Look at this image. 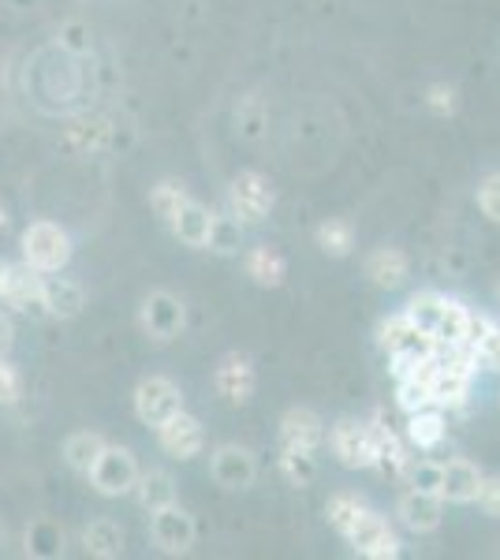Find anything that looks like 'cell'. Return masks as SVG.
Masks as SVG:
<instances>
[{
	"instance_id": "obj_1",
	"label": "cell",
	"mask_w": 500,
	"mask_h": 560,
	"mask_svg": "<svg viewBox=\"0 0 500 560\" xmlns=\"http://www.w3.org/2000/svg\"><path fill=\"white\" fill-rule=\"evenodd\" d=\"M23 261H31L38 273H60L71 261V236L53 221H31L23 229Z\"/></svg>"
},
{
	"instance_id": "obj_2",
	"label": "cell",
	"mask_w": 500,
	"mask_h": 560,
	"mask_svg": "<svg viewBox=\"0 0 500 560\" xmlns=\"http://www.w3.org/2000/svg\"><path fill=\"white\" fill-rule=\"evenodd\" d=\"M272 206H277V187L269 184V176L247 168L229 184V213L240 224H261L272 213Z\"/></svg>"
},
{
	"instance_id": "obj_3",
	"label": "cell",
	"mask_w": 500,
	"mask_h": 560,
	"mask_svg": "<svg viewBox=\"0 0 500 560\" xmlns=\"http://www.w3.org/2000/svg\"><path fill=\"white\" fill-rule=\"evenodd\" d=\"M86 478L94 482V490L102 497H124V493H135V482H139V464H135V456L127 453V448L105 445Z\"/></svg>"
},
{
	"instance_id": "obj_4",
	"label": "cell",
	"mask_w": 500,
	"mask_h": 560,
	"mask_svg": "<svg viewBox=\"0 0 500 560\" xmlns=\"http://www.w3.org/2000/svg\"><path fill=\"white\" fill-rule=\"evenodd\" d=\"M179 411H184V393H179V385L172 382V377L153 374L135 388V415H139V422H147V427L158 430L161 422H168L172 415H179Z\"/></svg>"
},
{
	"instance_id": "obj_5",
	"label": "cell",
	"mask_w": 500,
	"mask_h": 560,
	"mask_svg": "<svg viewBox=\"0 0 500 560\" xmlns=\"http://www.w3.org/2000/svg\"><path fill=\"white\" fill-rule=\"evenodd\" d=\"M333 453L344 467H374L377 464V445H374V430L367 422L340 419L329 433Z\"/></svg>"
},
{
	"instance_id": "obj_6",
	"label": "cell",
	"mask_w": 500,
	"mask_h": 560,
	"mask_svg": "<svg viewBox=\"0 0 500 560\" xmlns=\"http://www.w3.org/2000/svg\"><path fill=\"white\" fill-rule=\"evenodd\" d=\"M42 284H45V277L31 266V261L8 266L4 269V284H0V300L12 306V311H20V314H45Z\"/></svg>"
},
{
	"instance_id": "obj_7",
	"label": "cell",
	"mask_w": 500,
	"mask_h": 560,
	"mask_svg": "<svg viewBox=\"0 0 500 560\" xmlns=\"http://www.w3.org/2000/svg\"><path fill=\"white\" fill-rule=\"evenodd\" d=\"M348 541L354 546V553L359 557H370V560H388V557H399V538L396 530L388 527L385 516H377V512H362L359 523L351 527Z\"/></svg>"
},
{
	"instance_id": "obj_8",
	"label": "cell",
	"mask_w": 500,
	"mask_h": 560,
	"mask_svg": "<svg viewBox=\"0 0 500 560\" xmlns=\"http://www.w3.org/2000/svg\"><path fill=\"white\" fill-rule=\"evenodd\" d=\"M184 322H187V311L172 292H150L147 300H142V329H147V337L161 340V345L176 340L179 332H184Z\"/></svg>"
},
{
	"instance_id": "obj_9",
	"label": "cell",
	"mask_w": 500,
	"mask_h": 560,
	"mask_svg": "<svg viewBox=\"0 0 500 560\" xmlns=\"http://www.w3.org/2000/svg\"><path fill=\"white\" fill-rule=\"evenodd\" d=\"M150 535H153V546H158V549L179 557V553H187V549L195 546V520H190L179 504H168V509L153 512Z\"/></svg>"
},
{
	"instance_id": "obj_10",
	"label": "cell",
	"mask_w": 500,
	"mask_h": 560,
	"mask_svg": "<svg viewBox=\"0 0 500 560\" xmlns=\"http://www.w3.org/2000/svg\"><path fill=\"white\" fill-rule=\"evenodd\" d=\"M209 475H213V482L224 486V490H247L254 482V475H258V459L243 445H221L213 453V459H209Z\"/></svg>"
},
{
	"instance_id": "obj_11",
	"label": "cell",
	"mask_w": 500,
	"mask_h": 560,
	"mask_svg": "<svg viewBox=\"0 0 500 560\" xmlns=\"http://www.w3.org/2000/svg\"><path fill=\"white\" fill-rule=\"evenodd\" d=\"M158 441H161V448H165L172 459H190V456L202 453L206 430H202V422H198L195 415L179 411V415H172L168 422H161V427H158Z\"/></svg>"
},
{
	"instance_id": "obj_12",
	"label": "cell",
	"mask_w": 500,
	"mask_h": 560,
	"mask_svg": "<svg viewBox=\"0 0 500 560\" xmlns=\"http://www.w3.org/2000/svg\"><path fill=\"white\" fill-rule=\"evenodd\" d=\"M396 516L407 530H415V535H430L444 520V497L426 493V490H407L396 504Z\"/></svg>"
},
{
	"instance_id": "obj_13",
	"label": "cell",
	"mask_w": 500,
	"mask_h": 560,
	"mask_svg": "<svg viewBox=\"0 0 500 560\" xmlns=\"http://www.w3.org/2000/svg\"><path fill=\"white\" fill-rule=\"evenodd\" d=\"M377 345L385 348L388 355H430V351H433V340L426 337V332L418 329L407 314H396V318L381 322Z\"/></svg>"
},
{
	"instance_id": "obj_14",
	"label": "cell",
	"mask_w": 500,
	"mask_h": 560,
	"mask_svg": "<svg viewBox=\"0 0 500 560\" xmlns=\"http://www.w3.org/2000/svg\"><path fill=\"white\" fill-rule=\"evenodd\" d=\"M213 385L229 404H247L254 388H258V374H254V363L247 355H224L213 374Z\"/></svg>"
},
{
	"instance_id": "obj_15",
	"label": "cell",
	"mask_w": 500,
	"mask_h": 560,
	"mask_svg": "<svg viewBox=\"0 0 500 560\" xmlns=\"http://www.w3.org/2000/svg\"><path fill=\"white\" fill-rule=\"evenodd\" d=\"M322 441H325V427L311 408L284 411V419H280V445L303 448V453H317Z\"/></svg>"
},
{
	"instance_id": "obj_16",
	"label": "cell",
	"mask_w": 500,
	"mask_h": 560,
	"mask_svg": "<svg viewBox=\"0 0 500 560\" xmlns=\"http://www.w3.org/2000/svg\"><path fill=\"white\" fill-rule=\"evenodd\" d=\"M481 475L478 471V464H470V459H449L444 464V471H441V497L444 501H452V504H470V501H478V490H481Z\"/></svg>"
},
{
	"instance_id": "obj_17",
	"label": "cell",
	"mask_w": 500,
	"mask_h": 560,
	"mask_svg": "<svg viewBox=\"0 0 500 560\" xmlns=\"http://www.w3.org/2000/svg\"><path fill=\"white\" fill-rule=\"evenodd\" d=\"M213 221L217 213L206 210L202 202H195V198H187L184 206H179V213L172 217V232H176L179 243H187V247H209V236H213Z\"/></svg>"
},
{
	"instance_id": "obj_18",
	"label": "cell",
	"mask_w": 500,
	"mask_h": 560,
	"mask_svg": "<svg viewBox=\"0 0 500 560\" xmlns=\"http://www.w3.org/2000/svg\"><path fill=\"white\" fill-rule=\"evenodd\" d=\"M42 303H45V314H53V318H75L86 303L83 284H75V280H68V277H49L42 284Z\"/></svg>"
},
{
	"instance_id": "obj_19",
	"label": "cell",
	"mask_w": 500,
	"mask_h": 560,
	"mask_svg": "<svg viewBox=\"0 0 500 560\" xmlns=\"http://www.w3.org/2000/svg\"><path fill=\"white\" fill-rule=\"evenodd\" d=\"M367 277L377 288H399L407 280V255L399 247H377L367 258Z\"/></svg>"
},
{
	"instance_id": "obj_20",
	"label": "cell",
	"mask_w": 500,
	"mask_h": 560,
	"mask_svg": "<svg viewBox=\"0 0 500 560\" xmlns=\"http://www.w3.org/2000/svg\"><path fill=\"white\" fill-rule=\"evenodd\" d=\"M135 497H139V504L153 516V512L176 504V482H172L168 471H147V475H139V482H135Z\"/></svg>"
},
{
	"instance_id": "obj_21",
	"label": "cell",
	"mask_w": 500,
	"mask_h": 560,
	"mask_svg": "<svg viewBox=\"0 0 500 560\" xmlns=\"http://www.w3.org/2000/svg\"><path fill=\"white\" fill-rule=\"evenodd\" d=\"M247 277L261 288H280L288 277V261L272 247H254L247 250Z\"/></svg>"
},
{
	"instance_id": "obj_22",
	"label": "cell",
	"mask_w": 500,
	"mask_h": 560,
	"mask_svg": "<svg viewBox=\"0 0 500 560\" xmlns=\"http://www.w3.org/2000/svg\"><path fill=\"white\" fill-rule=\"evenodd\" d=\"M83 546L90 557H102V560L120 557L124 553V527L113 520H94L83 530Z\"/></svg>"
},
{
	"instance_id": "obj_23",
	"label": "cell",
	"mask_w": 500,
	"mask_h": 560,
	"mask_svg": "<svg viewBox=\"0 0 500 560\" xmlns=\"http://www.w3.org/2000/svg\"><path fill=\"white\" fill-rule=\"evenodd\" d=\"M407 441L415 448H422V453H433L444 441V415L433 408L411 411V419H407Z\"/></svg>"
},
{
	"instance_id": "obj_24",
	"label": "cell",
	"mask_w": 500,
	"mask_h": 560,
	"mask_svg": "<svg viewBox=\"0 0 500 560\" xmlns=\"http://www.w3.org/2000/svg\"><path fill=\"white\" fill-rule=\"evenodd\" d=\"M467 329H470V311L460 300H449V295H444V311H441L433 345H444V348L467 345Z\"/></svg>"
},
{
	"instance_id": "obj_25",
	"label": "cell",
	"mask_w": 500,
	"mask_h": 560,
	"mask_svg": "<svg viewBox=\"0 0 500 560\" xmlns=\"http://www.w3.org/2000/svg\"><path fill=\"white\" fill-rule=\"evenodd\" d=\"M105 448V438L94 430H79L71 433L68 441H63V459H68V467H75L79 475H90V467H94V459L102 456Z\"/></svg>"
},
{
	"instance_id": "obj_26",
	"label": "cell",
	"mask_w": 500,
	"mask_h": 560,
	"mask_svg": "<svg viewBox=\"0 0 500 560\" xmlns=\"http://www.w3.org/2000/svg\"><path fill=\"white\" fill-rule=\"evenodd\" d=\"M441 311H444V295L438 292H418L411 295V303H407V318H411L418 329L426 332V337H438V322H441Z\"/></svg>"
},
{
	"instance_id": "obj_27",
	"label": "cell",
	"mask_w": 500,
	"mask_h": 560,
	"mask_svg": "<svg viewBox=\"0 0 500 560\" xmlns=\"http://www.w3.org/2000/svg\"><path fill=\"white\" fill-rule=\"evenodd\" d=\"M63 549V530L53 520H34L26 530V553L34 557H60Z\"/></svg>"
},
{
	"instance_id": "obj_28",
	"label": "cell",
	"mask_w": 500,
	"mask_h": 560,
	"mask_svg": "<svg viewBox=\"0 0 500 560\" xmlns=\"http://www.w3.org/2000/svg\"><path fill=\"white\" fill-rule=\"evenodd\" d=\"M362 512H367V504H362L354 493H336V497H329V504H325V516H329V523L344 538L351 535V527L359 523Z\"/></svg>"
},
{
	"instance_id": "obj_29",
	"label": "cell",
	"mask_w": 500,
	"mask_h": 560,
	"mask_svg": "<svg viewBox=\"0 0 500 560\" xmlns=\"http://www.w3.org/2000/svg\"><path fill=\"white\" fill-rule=\"evenodd\" d=\"M105 139H108L105 120H75L68 128V139H63V147L75 150V153H86V150H102Z\"/></svg>"
},
{
	"instance_id": "obj_30",
	"label": "cell",
	"mask_w": 500,
	"mask_h": 560,
	"mask_svg": "<svg viewBox=\"0 0 500 560\" xmlns=\"http://www.w3.org/2000/svg\"><path fill=\"white\" fill-rule=\"evenodd\" d=\"M317 247H322L325 255H336V258L351 255V247H354L351 221H325L322 229H317Z\"/></svg>"
},
{
	"instance_id": "obj_31",
	"label": "cell",
	"mask_w": 500,
	"mask_h": 560,
	"mask_svg": "<svg viewBox=\"0 0 500 560\" xmlns=\"http://www.w3.org/2000/svg\"><path fill=\"white\" fill-rule=\"evenodd\" d=\"M280 475H284L292 486H311L317 478L314 453H303V448H284V456H280Z\"/></svg>"
},
{
	"instance_id": "obj_32",
	"label": "cell",
	"mask_w": 500,
	"mask_h": 560,
	"mask_svg": "<svg viewBox=\"0 0 500 560\" xmlns=\"http://www.w3.org/2000/svg\"><path fill=\"white\" fill-rule=\"evenodd\" d=\"M470 348H475V359L486 370H493V374H500V325L497 322H481L478 337L470 340Z\"/></svg>"
},
{
	"instance_id": "obj_33",
	"label": "cell",
	"mask_w": 500,
	"mask_h": 560,
	"mask_svg": "<svg viewBox=\"0 0 500 560\" xmlns=\"http://www.w3.org/2000/svg\"><path fill=\"white\" fill-rule=\"evenodd\" d=\"M187 202V191L179 184H172V179H165V184H158L153 187V195H150V206H153V213L158 217H165V221H172V217L179 213V206Z\"/></svg>"
},
{
	"instance_id": "obj_34",
	"label": "cell",
	"mask_w": 500,
	"mask_h": 560,
	"mask_svg": "<svg viewBox=\"0 0 500 560\" xmlns=\"http://www.w3.org/2000/svg\"><path fill=\"white\" fill-rule=\"evenodd\" d=\"M209 247L221 250V255H232V250H240V221H235L232 213H229V217L217 213L213 236H209Z\"/></svg>"
},
{
	"instance_id": "obj_35",
	"label": "cell",
	"mask_w": 500,
	"mask_h": 560,
	"mask_svg": "<svg viewBox=\"0 0 500 560\" xmlns=\"http://www.w3.org/2000/svg\"><path fill=\"white\" fill-rule=\"evenodd\" d=\"M441 471H444V464H433V459H418V464H411V471H407V478H411V490L441 493Z\"/></svg>"
},
{
	"instance_id": "obj_36",
	"label": "cell",
	"mask_w": 500,
	"mask_h": 560,
	"mask_svg": "<svg viewBox=\"0 0 500 560\" xmlns=\"http://www.w3.org/2000/svg\"><path fill=\"white\" fill-rule=\"evenodd\" d=\"M23 396V377H20V370H15L8 359H0V404L4 408H12L15 400Z\"/></svg>"
},
{
	"instance_id": "obj_37",
	"label": "cell",
	"mask_w": 500,
	"mask_h": 560,
	"mask_svg": "<svg viewBox=\"0 0 500 560\" xmlns=\"http://www.w3.org/2000/svg\"><path fill=\"white\" fill-rule=\"evenodd\" d=\"M478 206H481V213H486L489 221L500 224V173L489 176L486 184L478 187Z\"/></svg>"
},
{
	"instance_id": "obj_38",
	"label": "cell",
	"mask_w": 500,
	"mask_h": 560,
	"mask_svg": "<svg viewBox=\"0 0 500 560\" xmlns=\"http://www.w3.org/2000/svg\"><path fill=\"white\" fill-rule=\"evenodd\" d=\"M426 105H430L438 116H449L452 108H456V90H452V86H444V83L430 86V94H426Z\"/></svg>"
},
{
	"instance_id": "obj_39",
	"label": "cell",
	"mask_w": 500,
	"mask_h": 560,
	"mask_svg": "<svg viewBox=\"0 0 500 560\" xmlns=\"http://www.w3.org/2000/svg\"><path fill=\"white\" fill-rule=\"evenodd\" d=\"M478 504L489 512V516H500V478H481Z\"/></svg>"
},
{
	"instance_id": "obj_40",
	"label": "cell",
	"mask_w": 500,
	"mask_h": 560,
	"mask_svg": "<svg viewBox=\"0 0 500 560\" xmlns=\"http://www.w3.org/2000/svg\"><path fill=\"white\" fill-rule=\"evenodd\" d=\"M60 45H68L71 52H86L90 49V42H86V26H79V23H68L60 31Z\"/></svg>"
},
{
	"instance_id": "obj_41",
	"label": "cell",
	"mask_w": 500,
	"mask_h": 560,
	"mask_svg": "<svg viewBox=\"0 0 500 560\" xmlns=\"http://www.w3.org/2000/svg\"><path fill=\"white\" fill-rule=\"evenodd\" d=\"M12 345H15V325H12V314L8 311H0V359L12 351Z\"/></svg>"
},
{
	"instance_id": "obj_42",
	"label": "cell",
	"mask_w": 500,
	"mask_h": 560,
	"mask_svg": "<svg viewBox=\"0 0 500 560\" xmlns=\"http://www.w3.org/2000/svg\"><path fill=\"white\" fill-rule=\"evenodd\" d=\"M4 221H8V217H4V206H0V229H4Z\"/></svg>"
},
{
	"instance_id": "obj_43",
	"label": "cell",
	"mask_w": 500,
	"mask_h": 560,
	"mask_svg": "<svg viewBox=\"0 0 500 560\" xmlns=\"http://www.w3.org/2000/svg\"><path fill=\"white\" fill-rule=\"evenodd\" d=\"M4 269H8V266H4V261H0V284H4Z\"/></svg>"
},
{
	"instance_id": "obj_44",
	"label": "cell",
	"mask_w": 500,
	"mask_h": 560,
	"mask_svg": "<svg viewBox=\"0 0 500 560\" xmlns=\"http://www.w3.org/2000/svg\"><path fill=\"white\" fill-rule=\"evenodd\" d=\"M497 300H500V284H497Z\"/></svg>"
}]
</instances>
